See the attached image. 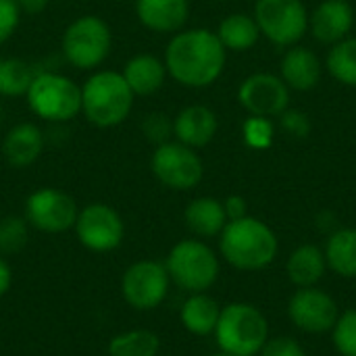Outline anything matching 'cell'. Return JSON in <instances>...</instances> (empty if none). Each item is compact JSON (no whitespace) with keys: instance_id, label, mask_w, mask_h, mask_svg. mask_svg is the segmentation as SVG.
Instances as JSON below:
<instances>
[{"instance_id":"f1b7e54d","label":"cell","mask_w":356,"mask_h":356,"mask_svg":"<svg viewBox=\"0 0 356 356\" xmlns=\"http://www.w3.org/2000/svg\"><path fill=\"white\" fill-rule=\"evenodd\" d=\"M29 223L25 217L8 215L0 219V254H17L27 246Z\"/></svg>"},{"instance_id":"74e56055","label":"cell","mask_w":356,"mask_h":356,"mask_svg":"<svg viewBox=\"0 0 356 356\" xmlns=\"http://www.w3.org/2000/svg\"><path fill=\"white\" fill-rule=\"evenodd\" d=\"M10 286H13V271H10V265L0 254V298L10 290Z\"/></svg>"},{"instance_id":"e575fe53","label":"cell","mask_w":356,"mask_h":356,"mask_svg":"<svg viewBox=\"0 0 356 356\" xmlns=\"http://www.w3.org/2000/svg\"><path fill=\"white\" fill-rule=\"evenodd\" d=\"M282 127L288 134L296 136V138H307L309 131H311V121H309V117L302 111H298V108H286L282 113Z\"/></svg>"},{"instance_id":"ac0fdd59","label":"cell","mask_w":356,"mask_h":356,"mask_svg":"<svg viewBox=\"0 0 356 356\" xmlns=\"http://www.w3.org/2000/svg\"><path fill=\"white\" fill-rule=\"evenodd\" d=\"M140 23L154 33H177L190 17L188 0H136Z\"/></svg>"},{"instance_id":"1f68e13d","label":"cell","mask_w":356,"mask_h":356,"mask_svg":"<svg viewBox=\"0 0 356 356\" xmlns=\"http://www.w3.org/2000/svg\"><path fill=\"white\" fill-rule=\"evenodd\" d=\"M142 134L148 142L156 146L169 142V138L173 136V119H169V115L165 113H148L142 121Z\"/></svg>"},{"instance_id":"8d00e7d4","label":"cell","mask_w":356,"mask_h":356,"mask_svg":"<svg viewBox=\"0 0 356 356\" xmlns=\"http://www.w3.org/2000/svg\"><path fill=\"white\" fill-rule=\"evenodd\" d=\"M17 4L23 15H40L46 10L50 0H17Z\"/></svg>"},{"instance_id":"7a4b0ae2","label":"cell","mask_w":356,"mask_h":356,"mask_svg":"<svg viewBox=\"0 0 356 356\" xmlns=\"http://www.w3.org/2000/svg\"><path fill=\"white\" fill-rule=\"evenodd\" d=\"M219 250L232 267L240 271H261L275 261L280 242L265 221L246 215L227 221L219 234Z\"/></svg>"},{"instance_id":"f546056e","label":"cell","mask_w":356,"mask_h":356,"mask_svg":"<svg viewBox=\"0 0 356 356\" xmlns=\"http://www.w3.org/2000/svg\"><path fill=\"white\" fill-rule=\"evenodd\" d=\"M332 342L340 356H356V309L340 313L332 330Z\"/></svg>"},{"instance_id":"30bf717a","label":"cell","mask_w":356,"mask_h":356,"mask_svg":"<svg viewBox=\"0 0 356 356\" xmlns=\"http://www.w3.org/2000/svg\"><path fill=\"white\" fill-rule=\"evenodd\" d=\"M79 207L75 198L58 188H40L25 200V219L29 227L44 234H65L73 229Z\"/></svg>"},{"instance_id":"5b68a950","label":"cell","mask_w":356,"mask_h":356,"mask_svg":"<svg viewBox=\"0 0 356 356\" xmlns=\"http://www.w3.org/2000/svg\"><path fill=\"white\" fill-rule=\"evenodd\" d=\"M25 102L29 111L48 123H67L81 115V86L63 73H35Z\"/></svg>"},{"instance_id":"e0dca14e","label":"cell","mask_w":356,"mask_h":356,"mask_svg":"<svg viewBox=\"0 0 356 356\" xmlns=\"http://www.w3.org/2000/svg\"><path fill=\"white\" fill-rule=\"evenodd\" d=\"M44 152V134L35 123L13 125L2 138V156L15 169L31 167Z\"/></svg>"},{"instance_id":"52a82bcc","label":"cell","mask_w":356,"mask_h":356,"mask_svg":"<svg viewBox=\"0 0 356 356\" xmlns=\"http://www.w3.org/2000/svg\"><path fill=\"white\" fill-rule=\"evenodd\" d=\"M165 267L171 282L190 294L207 292L213 288L221 271L215 250L200 238L177 242L171 248Z\"/></svg>"},{"instance_id":"4fadbf2b","label":"cell","mask_w":356,"mask_h":356,"mask_svg":"<svg viewBox=\"0 0 356 356\" xmlns=\"http://www.w3.org/2000/svg\"><path fill=\"white\" fill-rule=\"evenodd\" d=\"M290 321L307 334H327L334 330L340 309L338 302L321 288H296L288 302Z\"/></svg>"},{"instance_id":"44dd1931","label":"cell","mask_w":356,"mask_h":356,"mask_svg":"<svg viewBox=\"0 0 356 356\" xmlns=\"http://www.w3.org/2000/svg\"><path fill=\"white\" fill-rule=\"evenodd\" d=\"M184 221L196 238H215L227 225V215L221 200L200 196L186 207Z\"/></svg>"},{"instance_id":"9a60e30c","label":"cell","mask_w":356,"mask_h":356,"mask_svg":"<svg viewBox=\"0 0 356 356\" xmlns=\"http://www.w3.org/2000/svg\"><path fill=\"white\" fill-rule=\"evenodd\" d=\"M355 25V10L348 0H323L309 17V27L321 44H338L348 38Z\"/></svg>"},{"instance_id":"ba28073f","label":"cell","mask_w":356,"mask_h":356,"mask_svg":"<svg viewBox=\"0 0 356 356\" xmlns=\"http://www.w3.org/2000/svg\"><path fill=\"white\" fill-rule=\"evenodd\" d=\"M152 175L171 190H194L204 175V165L198 152L177 140L163 142L150 156Z\"/></svg>"},{"instance_id":"4316f807","label":"cell","mask_w":356,"mask_h":356,"mask_svg":"<svg viewBox=\"0 0 356 356\" xmlns=\"http://www.w3.org/2000/svg\"><path fill=\"white\" fill-rule=\"evenodd\" d=\"M327 71L342 86L356 88V38H344L327 54Z\"/></svg>"},{"instance_id":"83f0119b","label":"cell","mask_w":356,"mask_h":356,"mask_svg":"<svg viewBox=\"0 0 356 356\" xmlns=\"http://www.w3.org/2000/svg\"><path fill=\"white\" fill-rule=\"evenodd\" d=\"M33 69L21 58H2L0 60V94L4 96H25Z\"/></svg>"},{"instance_id":"9c48e42d","label":"cell","mask_w":356,"mask_h":356,"mask_svg":"<svg viewBox=\"0 0 356 356\" xmlns=\"http://www.w3.org/2000/svg\"><path fill=\"white\" fill-rule=\"evenodd\" d=\"M254 21L277 46H294L309 29V13L300 0H257Z\"/></svg>"},{"instance_id":"7402d4cb","label":"cell","mask_w":356,"mask_h":356,"mask_svg":"<svg viewBox=\"0 0 356 356\" xmlns=\"http://www.w3.org/2000/svg\"><path fill=\"white\" fill-rule=\"evenodd\" d=\"M325 271H327L325 252L315 244L298 246L290 254V259L286 263L288 280L296 288H313V286H317L323 280Z\"/></svg>"},{"instance_id":"277c9868","label":"cell","mask_w":356,"mask_h":356,"mask_svg":"<svg viewBox=\"0 0 356 356\" xmlns=\"http://www.w3.org/2000/svg\"><path fill=\"white\" fill-rule=\"evenodd\" d=\"M215 340L225 355L257 356L269 340V323L254 305L232 302L221 307Z\"/></svg>"},{"instance_id":"7c38bea8","label":"cell","mask_w":356,"mask_h":356,"mask_svg":"<svg viewBox=\"0 0 356 356\" xmlns=\"http://www.w3.org/2000/svg\"><path fill=\"white\" fill-rule=\"evenodd\" d=\"M73 229L81 246L92 252L117 250L125 236L121 215L104 202H92L79 209Z\"/></svg>"},{"instance_id":"f35d334b","label":"cell","mask_w":356,"mask_h":356,"mask_svg":"<svg viewBox=\"0 0 356 356\" xmlns=\"http://www.w3.org/2000/svg\"><path fill=\"white\" fill-rule=\"evenodd\" d=\"M213 356H232V355H225V353H219V355H213Z\"/></svg>"},{"instance_id":"d590c367","label":"cell","mask_w":356,"mask_h":356,"mask_svg":"<svg viewBox=\"0 0 356 356\" xmlns=\"http://www.w3.org/2000/svg\"><path fill=\"white\" fill-rule=\"evenodd\" d=\"M223 209H225V215H227V221H236V219H242L248 215V204L242 196L234 194V196H227L225 202H223Z\"/></svg>"},{"instance_id":"8fae6325","label":"cell","mask_w":356,"mask_h":356,"mask_svg":"<svg viewBox=\"0 0 356 356\" xmlns=\"http://www.w3.org/2000/svg\"><path fill=\"white\" fill-rule=\"evenodd\" d=\"M171 277L165 263L138 261L129 265L121 280V292L125 302L136 311H152L161 307L169 294Z\"/></svg>"},{"instance_id":"d4e9b609","label":"cell","mask_w":356,"mask_h":356,"mask_svg":"<svg viewBox=\"0 0 356 356\" xmlns=\"http://www.w3.org/2000/svg\"><path fill=\"white\" fill-rule=\"evenodd\" d=\"M215 33L225 46V50L244 52V50H250L259 42L261 29L254 17L244 15V13H234V15H227L219 23V29Z\"/></svg>"},{"instance_id":"ffe728a7","label":"cell","mask_w":356,"mask_h":356,"mask_svg":"<svg viewBox=\"0 0 356 356\" xmlns=\"http://www.w3.org/2000/svg\"><path fill=\"white\" fill-rule=\"evenodd\" d=\"M121 75L127 81L134 96H152L165 86L167 67L165 60H161L159 56L142 52L125 63Z\"/></svg>"},{"instance_id":"d6986e66","label":"cell","mask_w":356,"mask_h":356,"mask_svg":"<svg viewBox=\"0 0 356 356\" xmlns=\"http://www.w3.org/2000/svg\"><path fill=\"white\" fill-rule=\"evenodd\" d=\"M280 67H282L284 83L298 92L313 90L321 81V73H323V65L319 56L305 46H292L284 54Z\"/></svg>"},{"instance_id":"8992f818","label":"cell","mask_w":356,"mask_h":356,"mask_svg":"<svg viewBox=\"0 0 356 356\" xmlns=\"http://www.w3.org/2000/svg\"><path fill=\"white\" fill-rule=\"evenodd\" d=\"M113 31L98 15H81L73 19L60 38V50L69 65L81 71L98 69L111 54Z\"/></svg>"},{"instance_id":"484cf974","label":"cell","mask_w":356,"mask_h":356,"mask_svg":"<svg viewBox=\"0 0 356 356\" xmlns=\"http://www.w3.org/2000/svg\"><path fill=\"white\" fill-rule=\"evenodd\" d=\"M161 340L150 330H131L108 342V356H156Z\"/></svg>"},{"instance_id":"d6a6232c","label":"cell","mask_w":356,"mask_h":356,"mask_svg":"<svg viewBox=\"0 0 356 356\" xmlns=\"http://www.w3.org/2000/svg\"><path fill=\"white\" fill-rule=\"evenodd\" d=\"M21 8L17 0H0V46L6 44L19 27Z\"/></svg>"},{"instance_id":"603a6c76","label":"cell","mask_w":356,"mask_h":356,"mask_svg":"<svg viewBox=\"0 0 356 356\" xmlns=\"http://www.w3.org/2000/svg\"><path fill=\"white\" fill-rule=\"evenodd\" d=\"M219 315H221L219 302L213 296L204 294V292L190 294L188 300L181 305V311H179L181 325L194 336H211V334H215Z\"/></svg>"},{"instance_id":"6da1fadb","label":"cell","mask_w":356,"mask_h":356,"mask_svg":"<svg viewBox=\"0 0 356 356\" xmlns=\"http://www.w3.org/2000/svg\"><path fill=\"white\" fill-rule=\"evenodd\" d=\"M165 67L184 88H207L215 83L227 60V50L215 31L204 27L173 33L165 48Z\"/></svg>"},{"instance_id":"cb8c5ba5","label":"cell","mask_w":356,"mask_h":356,"mask_svg":"<svg viewBox=\"0 0 356 356\" xmlns=\"http://www.w3.org/2000/svg\"><path fill=\"white\" fill-rule=\"evenodd\" d=\"M327 269L340 277L356 280V227L336 229L325 244Z\"/></svg>"},{"instance_id":"2e32d148","label":"cell","mask_w":356,"mask_h":356,"mask_svg":"<svg viewBox=\"0 0 356 356\" xmlns=\"http://www.w3.org/2000/svg\"><path fill=\"white\" fill-rule=\"evenodd\" d=\"M217 129H219L217 115L204 104H190V106L181 108L173 119L175 140L194 150L211 144Z\"/></svg>"},{"instance_id":"4dcf8cb0","label":"cell","mask_w":356,"mask_h":356,"mask_svg":"<svg viewBox=\"0 0 356 356\" xmlns=\"http://www.w3.org/2000/svg\"><path fill=\"white\" fill-rule=\"evenodd\" d=\"M244 142L254 150H265L273 144V123L267 117H248L242 125Z\"/></svg>"},{"instance_id":"836d02e7","label":"cell","mask_w":356,"mask_h":356,"mask_svg":"<svg viewBox=\"0 0 356 356\" xmlns=\"http://www.w3.org/2000/svg\"><path fill=\"white\" fill-rule=\"evenodd\" d=\"M261 356H307V350L302 348V344L290 336H277V338H269L263 346V350L259 353Z\"/></svg>"},{"instance_id":"5bb4252c","label":"cell","mask_w":356,"mask_h":356,"mask_svg":"<svg viewBox=\"0 0 356 356\" xmlns=\"http://www.w3.org/2000/svg\"><path fill=\"white\" fill-rule=\"evenodd\" d=\"M238 100L252 117L282 115L290 104V88L282 77L271 73H254L246 77L238 90Z\"/></svg>"},{"instance_id":"3957f363","label":"cell","mask_w":356,"mask_h":356,"mask_svg":"<svg viewBox=\"0 0 356 356\" xmlns=\"http://www.w3.org/2000/svg\"><path fill=\"white\" fill-rule=\"evenodd\" d=\"M134 92L119 71H94L81 86V115L96 127H117L134 111Z\"/></svg>"}]
</instances>
